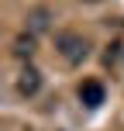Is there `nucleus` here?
<instances>
[{
  "mask_svg": "<svg viewBox=\"0 0 124 131\" xmlns=\"http://www.w3.org/2000/svg\"><path fill=\"white\" fill-rule=\"evenodd\" d=\"M55 48H59V55L69 66H79L86 55H90V41H86L83 35H76V31H62L59 38H55Z\"/></svg>",
  "mask_w": 124,
  "mask_h": 131,
  "instance_id": "obj_1",
  "label": "nucleus"
},
{
  "mask_svg": "<svg viewBox=\"0 0 124 131\" xmlns=\"http://www.w3.org/2000/svg\"><path fill=\"white\" fill-rule=\"evenodd\" d=\"M104 97H107V90H104V83L100 79H83L79 83V100H83V107H100L104 104Z\"/></svg>",
  "mask_w": 124,
  "mask_h": 131,
  "instance_id": "obj_2",
  "label": "nucleus"
},
{
  "mask_svg": "<svg viewBox=\"0 0 124 131\" xmlns=\"http://www.w3.org/2000/svg\"><path fill=\"white\" fill-rule=\"evenodd\" d=\"M38 90H41V72L28 62L24 69H21V76H17V93L21 97H35Z\"/></svg>",
  "mask_w": 124,
  "mask_h": 131,
  "instance_id": "obj_3",
  "label": "nucleus"
},
{
  "mask_svg": "<svg viewBox=\"0 0 124 131\" xmlns=\"http://www.w3.org/2000/svg\"><path fill=\"white\" fill-rule=\"evenodd\" d=\"M52 28V10L48 7H35V10H28V31L38 38L41 31H48Z\"/></svg>",
  "mask_w": 124,
  "mask_h": 131,
  "instance_id": "obj_4",
  "label": "nucleus"
},
{
  "mask_svg": "<svg viewBox=\"0 0 124 131\" xmlns=\"http://www.w3.org/2000/svg\"><path fill=\"white\" fill-rule=\"evenodd\" d=\"M35 45H38V38H35L31 31L17 35V38H14V55H17V59H31V55H35Z\"/></svg>",
  "mask_w": 124,
  "mask_h": 131,
  "instance_id": "obj_5",
  "label": "nucleus"
}]
</instances>
